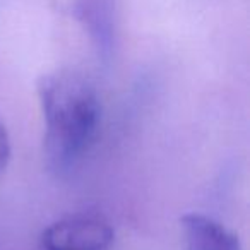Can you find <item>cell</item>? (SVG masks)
<instances>
[{"label":"cell","mask_w":250,"mask_h":250,"mask_svg":"<svg viewBox=\"0 0 250 250\" xmlns=\"http://www.w3.org/2000/svg\"><path fill=\"white\" fill-rule=\"evenodd\" d=\"M45 118V153L53 170H69L96 136L101 106L93 84L72 70L46 74L38 83Z\"/></svg>","instance_id":"1"},{"label":"cell","mask_w":250,"mask_h":250,"mask_svg":"<svg viewBox=\"0 0 250 250\" xmlns=\"http://www.w3.org/2000/svg\"><path fill=\"white\" fill-rule=\"evenodd\" d=\"M113 228L98 212H76L50 225L40 240V250H108Z\"/></svg>","instance_id":"2"},{"label":"cell","mask_w":250,"mask_h":250,"mask_svg":"<svg viewBox=\"0 0 250 250\" xmlns=\"http://www.w3.org/2000/svg\"><path fill=\"white\" fill-rule=\"evenodd\" d=\"M76 16L87 29L98 55L110 60L117 38V9L115 0H74Z\"/></svg>","instance_id":"3"},{"label":"cell","mask_w":250,"mask_h":250,"mask_svg":"<svg viewBox=\"0 0 250 250\" xmlns=\"http://www.w3.org/2000/svg\"><path fill=\"white\" fill-rule=\"evenodd\" d=\"M180 223L187 250H242L238 236L209 216L188 212Z\"/></svg>","instance_id":"4"},{"label":"cell","mask_w":250,"mask_h":250,"mask_svg":"<svg viewBox=\"0 0 250 250\" xmlns=\"http://www.w3.org/2000/svg\"><path fill=\"white\" fill-rule=\"evenodd\" d=\"M9 160H11V139H9L7 127L0 118V177L4 175Z\"/></svg>","instance_id":"5"}]
</instances>
